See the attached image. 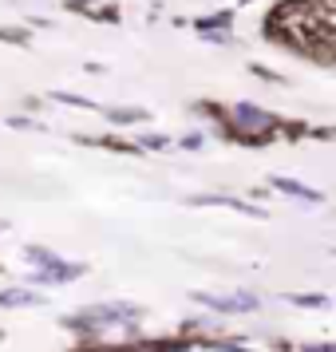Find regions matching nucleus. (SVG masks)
Masks as SVG:
<instances>
[{"instance_id": "1", "label": "nucleus", "mask_w": 336, "mask_h": 352, "mask_svg": "<svg viewBox=\"0 0 336 352\" xmlns=\"http://www.w3.org/2000/svg\"><path fill=\"white\" fill-rule=\"evenodd\" d=\"M143 317L139 305H127V301H107V305H87L83 313L67 317L64 324L71 333H91V329H103V324H119V320H135Z\"/></svg>"}, {"instance_id": "2", "label": "nucleus", "mask_w": 336, "mask_h": 352, "mask_svg": "<svg viewBox=\"0 0 336 352\" xmlns=\"http://www.w3.org/2000/svg\"><path fill=\"white\" fill-rule=\"evenodd\" d=\"M24 254L32 257V261H40V270H36V281H40V285H67V281H76V277L87 273V265L64 261V257H56L52 250H40V245H28Z\"/></svg>"}, {"instance_id": "3", "label": "nucleus", "mask_w": 336, "mask_h": 352, "mask_svg": "<svg viewBox=\"0 0 336 352\" xmlns=\"http://www.w3.org/2000/svg\"><path fill=\"white\" fill-rule=\"evenodd\" d=\"M202 305H210V309H222V313H249V309H257V297H249V293H238V297H210V293H194Z\"/></svg>"}, {"instance_id": "4", "label": "nucleus", "mask_w": 336, "mask_h": 352, "mask_svg": "<svg viewBox=\"0 0 336 352\" xmlns=\"http://www.w3.org/2000/svg\"><path fill=\"white\" fill-rule=\"evenodd\" d=\"M32 305H44V297L32 289H0V309H32Z\"/></svg>"}, {"instance_id": "5", "label": "nucleus", "mask_w": 336, "mask_h": 352, "mask_svg": "<svg viewBox=\"0 0 336 352\" xmlns=\"http://www.w3.org/2000/svg\"><path fill=\"white\" fill-rule=\"evenodd\" d=\"M293 305H301V309H324L328 297H320V293H297V297H289Z\"/></svg>"}, {"instance_id": "6", "label": "nucleus", "mask_w": 336, "mask_h": 352, "mask_svg": "<svg viewBox=\"0 0 336 352\" xmlns=\"http://www.w3.org/2000/svg\"><path fill=\"white\" fill-rule=\"evenodd\" d=\"M0 40H16V44H24L28 36H24V32H16V28H0Z\"/></svg>"}, {"instance_id": "7", "label": "nucleus", "mask_w": 336, "mask_h": 352, "mask_svg": "<svg viewBox=\"0 0 336 352\" xmlns=\"http://www.w3.org/2000/svg\"><path fill=\"white\" fill-rule=\"evenodd\" d=\"M304 352H336V344H309Z\"/></svg>"}, {"instance_id": "8", "label": "nucleus", "mask_w": 336, "mask_h": 352, "mask_svg": "<svg viewBox=\"0 0 336 352\" xmlns=\"http://www.w3.org/2000/svg\"><path fill=\"white\" fill-rule=\"evenodd\" d=\"M0 230H4V226H0Z\"/></svg>"}]
</instances>
